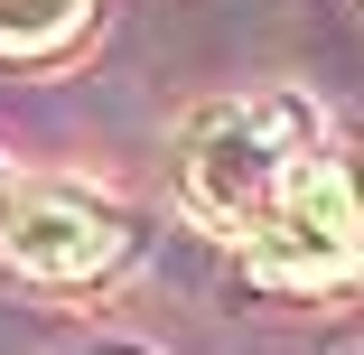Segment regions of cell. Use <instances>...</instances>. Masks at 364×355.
<instances>
[{
	"label": "cell",
	"instance_id": "277c9868",
	"mask_svg": "<svg viewBox=\"0 0 364 355\" xmlns=\"http://www.w3.org/2000/svg\"><path fill=\"white\" fill-rule=\"evenodd\" d=\"M94 0H0V56H47L85 28Z\"/></svg>",
	"mask_w": 364,
	"mask_h": 355
},
{
	"label": "cell",
	"instance_id": "3957f363",
	"mask_svg": "<svg viewBox=\"0 0 364 355\" xmlns=\"http://www.w3.org/2000/svg\"><path fill=\"white\" fill-rule=\"evenodd\" d=\"M0 253L28 280H103L131 253V225L85 187H28L0 206Z\"/></svg>",
	"mask_w": 364,
	"mask_h": 355
},
{
	"label": "cell",
	"instance_id": "7a4b0ae2",
	"mask_svg": "<svg viewBox=\"0 0 364 355\" xmlns=\"http://www.w3.org/2000/svg\"><path fill=\"white\" fill-rule=\"evenodd\" d=\"M243 262H252V280H271V290H336L355 271V187H346V169L309 150L280 178V196L252 216Z\"/></svg>",
	"mask_w": 364,
	"mask_h": 355
},
{
	"label": "cell",
	"instance_id": "6da1fadb",
	"mask_svg": "<svg viewBox=\"0 0 364 355\" xmlns=\"http://www.w3.org/2000/svg\"><path fill=\"white\" fill-rule=\"evenodd\" d=\"M318 150V103L309 94H234V103H205L178 140V187H187V216L215 225L225 243L252 234V216L280 196V178Z\"/></svg>",
	"mask_w": 364,
	"mask_h": 355
}]
</instances>
